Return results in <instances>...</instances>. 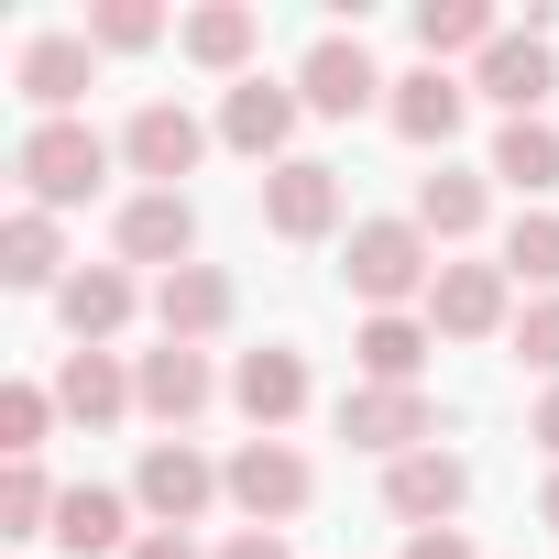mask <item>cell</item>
I'll use <instances>...</instances> for the list:
<instances>
[{
    "instance_id": "6da1fadb",
    "label": "cell",
    "mask_w": 559,
    "mask_h": 559,
    "mask_svg": "<svg viewBox=\"0 0 559 559\" xmlns=\"http://www.w3.org/2000/svg\"><path fill=\"white\" fill-rule=\"evenodd\" d=\"M341 274H352V297H362L373 319H406V297H428V286H439V241H428L417 219H362Z\"/></svg>"
},
{
    "instance_id": "7a4b0ae2",
    "label": "cell",
    "mask_w": 559,
    "mask_h": 559,
    "mask_svg": "<svg viewBox=\"0 0 559 559\" xmlns=\"http://www.w3.org/2000/svg\"><path fill=\"white\" fill-rule=\"evenodd\" d=\"M12 176H23V198H34V209H78V198H99L110 143H99L88 121H34V132L12 143Z\"/></svg>"
},
{
    "instance_id": "3957f363",
    "label": "cell",
    "mask_w": 559,
    "mask_h": 559,
    "mask_svg": "<svg viewBox=\"0 0 559 559\" xmlns=\"http://www.w3.org/2000/svg\"><path fill=\"white\" fill-rule=\"evenodd\" d=\"M219 483H230V504H241L252 526H286V515H308V493H319V472H308L297 439H241V450L219 461Z\"/></svg>"
},
{
    "instance_id": "277c9868",
    "label": "cell",
    "mask_w": 559,
    "mask_h": 559,
    "mask_svg": "<svg viewBox=\"0 0 559 559\" xmlns=\"http://www.w3.org/2000/svg\"><path fill=\"white\" fill-rule=\"evenodd\" d=\"M263 230H274V241H330V230H341V165L286 154V165L263 176Z\"/></svg>"
},
{
    "instance_id": "5b68a950",
    "label": "cell",
    "mask_w": 559,
    "mask_h": 559,
    "mask_svg": "<svg viewBox=\"0 0 559 559\" xmlns=\"http://www.w3.org/2000/svg\"><path fill=\"white\" fill-rule=\"evenodd\" d=\"M219 493H230V483H219L187 439H154V450H143V472H132V504H143L154 526H198Z\"/></svg>"
},
{
    "instance_id": "8992f818",
    "label": "cell",
    "mask_w": 559,
    "mask_h": 559,
    "mask_svg": "<svg viewBox=\"0 0 559 559\" xmlns=\"http://www.w3.org/2000/svg\"><path fill=\"white\" fill-rule=\"evenodd\" d=\"M373 88H395V78L362 56V34H319V45H308V67H297V99H308L319 121H352V110H373Z\"/></svg>"
},
{
    "instance_id": "52a82bcc",
    "label": "cell",
    "mask_w": 559,
    "mask_h": 559,
    "mask_svg": "<svg viewBox=\"0 0 559 559\" xmlns=\"http://www.w3.org/2000/svg\"><path fill=\"white\" fill-rule=\"evenodd\" d=\"M198 154H209V121H198V110H176V99H143V110L121 121V165H132V176H154V187L198 176Z\"/></svg>"
},
{
    "instance_id": "ba28073f",
    "label": "cell",
    "mask_w": 559,
    "mask_h": 559,
    "mask_svg": "<svg viewBox=\"0 0 559 559\" xmlns=\"http://www.w3.org/2000/svg\"><path fill=\"white\" fill-rule=\"evenodd\" d=\"M341 439L352 450H384V461L428 450V384H352L341 395Z\"/></svg>"
},
{
    "instance_id": "9c48e42d",
    "label": "cell",
    "mask_w": 559,
    "mask_h": 559,
    "mask_svg": "<svg viewBox=\"0 0 559 559\" xmlns=\"http://www.w3.org/2000/svg\"><path fill=\"white\" fill-rule=\"evenodd\" d=\"M384 504H395V515H406V537H417V526H450V515H461V504H472V461H461V450H439V439H428V450H406V461H395V472H384Z\"/></svg>"
},
{
    "instance_id": "30bf717a",
    "label": "cell",
    "mask_w": 559,
    "mask_h": 559,
    "mask_svg": "<svg viewBox=\"0 0 559 559\" xmlns=\"http://www.w3.org/2000/svg\"><path fill=\"white\" fill-rule=\"evenodd\" d=\"M230 406L274 439V428H297L308 417V352H286V341H263V352H241V373H230Z\"/></svg>"
},
{
    "instance_id": "8fae6325",
    "label": "cell",
    "mask_w": 559,
    "mask_h": 559,
    "mask_svg": "<svg viewBox=\"0 0 559 559\" xmlns=\"http://www.w3.org/2000/svg\"><path fill=\"white\" fill-rule=\"evenodd\" d=\"M504 286H515L504 263H439L428 330H439V341H493V330H504Z\"/></svg>"
},
{
    "instance_id": "7c38bea8",
    "label": "cell",
    "mask_w": 559,
    "mask_h": 559,
    "mask_svg": "<svg viewBox=\"0 0 559 559\" xmlns=\"http://www.w3.org/2000/svg\"><path fill=\"white\" fill-rule=\"evenodd\" d=\"M132 308H143V297H132V274H121V263H78L67 286H56V319H67L78 352H110V341L132 330Z\"/></svg>"
},
{
    "instance_id": "4fadbf2b",
    "label": "cell",
    "mask_w": 559,
    "mask_h": 559,
    "mask_svg": "<svg viewBox=\"0 0 559 559\" xmlns=\"http://www.w3.org/2000/svg\"><path fill=\"white\" fill-rule=\"evenodd\" d=\"M472 88H483V99H504V121H537V99L559 88L548 34H493V45H483V67H472Z\"/></svg>"
},
{
    "instance_id": "5bb4252c",
    "label": "cell",
    "mask_w": 559,
    "mask_h": 559,
    "mask_svg": "<svg viewBox=\"0 0 559 559\" xmlns=\"http://www.w3.org/2000/svg\"><path fill=\"white\" fill-rule=\"evenodd\" d=\"M461 110H472V88L450 78V67H406L395 88H384V121L417 143V154H450V132H461Z\"/></svg>"
},
{
    "instance_id": "9a60e30c",
    "label": "cell",
    "mask_w": 559,
    "mask_h": 559,
    "mask_svg": "<svg viewBox=\"0 0 559 559\" xmlns=\"http://www.w3.org/2000/svg\"><path fill=\"white\" fill-rule=\"evenodd\" d=\"M121 263H198V209H187V187H143V198H121Z\"/></svg>"
},
{
    "instance_id": "2e32d148",
    "label": "cell",
    "mask_w": 559,
    "mask_h": 559,
    "mask_svg": "<svg viewBox=\"0 0 559 559\" xmlns=\"http://www.w3.org/2000/svg\"><path fill=\"white\" fill-rule=\"evenodd\" d=\"M297 110H308L297 88H274V78H230V99H219V143H230V154H252V165H263V154L286 165Z\"/></svg>"
},
{
    "instance_id": "e0dca14e",
    "label": "cell",
    "mask_w": 559,
    "mask_h": 559,
    "mask_svg": "<svg viewBox=\"0 0 559 559\" xmlns=\"http://www.w3.org/2000/svg\"><path fill=\"white\" fill-rule=\"evenodd\" d=\"M88 34H34L23 56H12V78H23V99L45 110V121H78V99H88Z\"/></svg>"
},
{
    "instance_id": "ac0fdd59",
    "label": "cell",
    "mask_w": 559,
    "mask_h": 559,
    "mask_svg": "<svg viewBox=\"0 0 559 559\" xmlns=\"http://www.w3.org/2000/svg\"><path fill=\"white\" fill-rule=\"evenodd\" d=\"M154 319H165V341H219L230 330V274L219 263H176V274H154Z\"/></svg>"
},
{
    "instance_id": "d6986e66",
    "label": "cell",
    "mask_w": 559,
    "mask_h": 559,
    "mask_svg": "<svg viewBox=\"0 0 559 559\" xmlns=\"http://www.w3.org/2000/svg\"><path fill=\"white\" fill-rule=\"evenodd\" d=\"M132 395H143V417H165V428H187L209 395H219V373H209V352H187V341H165V352H143V373H132Z\"/></svg>"
},
{
    "instance_id": "ffe728a7",
    "label": "cell",
    "mask_w": 559,
    "mask_h": 559,
    "mask_svg": "<svg viewBox=\"0 0 559 559\" xmlns=\"http://www.w3.org/2000/svg\"><path fill=\"white\" fill-rule=\"evenodd\" d=\"M56 548H67V559H121V548H132V493H110V483H67V504H56Z\"/></svg>"
},
{
    "instance_id": "44dd1931",
    "label": "cell",
    "mask_w": 559,
    "mask_h": 559,
    "mask_svg": "<svg viewBox=\"0 0 559 559\" xmlns=\"http://www.w3.org/2000/svg\"><path fill=\"white\" fill-rule=\"evenodd\" d=\"M56 406H67L78 428H110V417H132L143 395H132V373H121L110 352H67V362H56Z\"/></svg>"
},
{
    "instance_id": "7402d4cb",
    "label": "cell",
    "mask_w": 559,
    "mask_h": 559,
    "mask_svg": "<svg viewBox=\"0 0 559 559\" xmlns=\"http://www.w3.org/2000/svg\"><path fill=\"white\" fill-rule=\"evenodd\" d=\"M0 286H67L56 209H12V219H0Z\"/></svg>"
},
{
    "instance_id": "603a6c76",
    "label": "cell",
    "mask_w": 559,
    "mask_h": 559,
    "mask_svg": "<svg viewBox=\"0 0 559 559\" xmlns=\"http://www.w3.org/2000/svg\"><path fill=\"white\" fill-rule=\"evenodd\" d=\"M483 209H493V187H483V176H461V165L417 176V230H428V241H472V230H483Z\"/></svg>"
},
{
    "instance_id": "cb8c5ba5",
    "label": "cell",
    "mask_w": 559,
    "mask_h": 559,
    "mask_svg": "<svg viewBox=\"0 0 559 559\" xmlns=\"http://www.w3.org/2000/svg\"><path fill=\"white\" fill-rule=\"evenodd\" d=\"M428 319H362V341H352V362H362V384H417L428 373Z\"/></svg>"
},
{
    "instance_id": "d4e9b609",
    "label": "cell",
    "mask_w": 559,
    "mask_h": 559,
    "mask_svg": "<svg viewBox=\"0 0 559 559\" xmlns=\"http://www.w3.org/2000/svg\"><path fill=\"white\" fill-rule=\"evenodd\" d=\"M493 176H504L515 198H548V187H559V132H548V121H504V132H493Z\"/></svg>"
},
{
    "instance_id": "484cf974",
    "label": "cell",
    "mask_w": 559,
    "mask_h": 559,
    "mask_svg": "<svg viewBox=\"0 0 559 559\" xmlns=\"http://www.w3.org/2000/svg\"><path fill=\"white\" fill-rule=\"evenodd\" d=\"M504 23L483 12V0H428V12H417V45H428V67H450V56H483Z\"/></svg>"
},
{
    "instance_id": "4316f807",
    "label": "cell",
    "mask_w": 559,
    "mask_h": 559,
    "mask_svg": "<svg viewBox=\"0 0 559 559\" xmlns=\"http://www.w3.org/2000/svg\"><path fill=\"white\" fill-rule=\"evenodd\" d=\"M252 34H263V23L241 12V0H209V12H187V34H176V45H187L198 67H219V78H230V67L252 56Z\"/></svg>"
},
{
    "instance_id": "83f0119b",
    "label": "cell",
    "mask_w": 559,
    "mask_h": 559,
    "mask_svg": "<svg viewBox=\"0 0 559 559\" xmlns=\"http://www.w3.org/2000/svg\"><path fill=\"white\" fill-rule=\"evenodd\" d=\"M56 483H45V461H12L0 472V537H56Z\"/></svg>"
},
{
    "instance_id": "f1b7e54d",
    "label": "cell",
    "mask_w": 559,
    "mask_h": 559,
    "mask_svg": "<svg viewBox=\"0 0 559 559\" xmlns=\"http://www.w3.org/2000/svg\"><path fill=\"white\" fill-rule=\"evenodd\" d=\"M504 274H526V286L559 297V209H515V230H504Z\"/></svg>"
},
{
    "instance_id": "f546056e",
    "label": "cell",
    "mask_w": 559,
    "mask_h": 559,
    "mask_svg": "<svg viewBox=\"0 0 559 559\" xmlns=\"http://www.w3.org/2000/svg\"><path fill=\"white\" fill-rule=\"evenodd\" d=\"M56 417H67V406H56V384H0V450H12V461H34Z\"/></svg>"
},
{
    "instance_id": "4dcf8cb0",
    "label": "cell",
    "mask_w": 559,
    "mask_h": 559,
    "mask_svg": "<svg viewBox=\"0 0 559 559\" xmlns=\"http://www.w3.org/2000/svg\"><path fill=\"white\" fill-rule=\"evenodd\" d=\"M154 34H165L154 0H99V12H88V45H110V56H143Z\"/></svg>"
},
{
    "instance_id": "1f68e13d",
    "label": "cell",
    "mask_w": 559,
    "mask_h": 559,
    "mask_svg": "<svg viewBox=\"0 0 559 559\" xmlns=\"http://www.w3.org/2000/svg\"><path fill=\"white\" fill-rule=\"evenodd\" d=\"M515 362H526V373H548V384H559V297H537V308H526V319H515Z\"/></svg>"
},
{
    "instance_id": "d6a6232c",
    "label": "cell",
    "mask_w": 559,
    "mask_h": 559,
    "mask_svg": "<svg viewBox=\"0 0 559 559\" xmlns=\"http://www.w3.org/2000/svg\"><path fill=\"white\" fill-rule=\"evenodd\" d=\"M121 559H198V537H187V526H143Z\"/></svg>"
},
{
    "instance_id": "836d02e7",
    "label": "cell",
    "mask_w": 559,
    "mask_h": 559,
    "mask_svg": "<svg viewBox=\"0 0 559 559\" xmlns=\"http://www.w3.org/2000/svg\"><path fill=\"white\" fill-rule=\"evenodd\" d=\"M406 559H472V537H461V526H417V537H406Z\"/></svg>"
},
{
    "instance_id": "e575fe53",
    "label": "cell",
    "mask_w": 559,
    "mask_h": 559,
    "mask_svg": "<svg viewBox=\"0 0 559 559\" xmlns=\"http://www.w3.org/2000/svg\"><path fill=\"white\" fill-rule=\"evenodd\" d=\"M219 559H286V526H241V537H230Z\"/></svg>"
},
{
    "instance_id": "d590c367",
    "label": "cell",
    "mask_w": 559,
    "mask_h": 559,
    "mask_svg": "<svg viewBox=\"0 0 559 559\" xmlns=\"http://www.w3.org/2000/svg\"><path fill=\"white\" fill-rule=\"evenodd\" d=\"M526 439H537V450H559V384L537 395V417H526Z\"/></svg>"
},
{
    "instance_id": "8d00e7d4",
    "label": "cell",
    "mask_w": 559,
    "mask_h": 559,
    "mask_svg": "<svg viewBox=\"0 0 559 559\" xmlns=\"http://www.w3.org/2000/svg\"><path fill=\"white\" fill-rule=\"evenodd\" d=\"M537 526H559V472H548V493H537Z\"/></svg>"
}]
</instances>
